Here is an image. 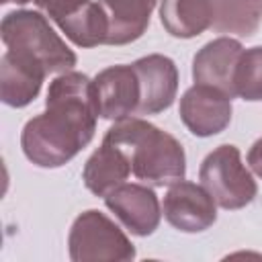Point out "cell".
Wrapping results in <instances>:
<instances>
[{"mask_svg":"<svg viewBox=\"0 0 262 262\" xmlns=\"http://www.w3.org/2000/svg\"><path fill=\"white\" fill-rule=\"evenodd\" d=\"M98 117L94 80L82 72H63L49 82L45 111L25 123L23 154L39 168L66 166L92 141Z\"/></svg>","mask_w":262,"mask_h":262,"instance_id":"obj_1","label":"cell"},{"mask_svg":"<svg viewBox=\"0 0 262 262\" xmlns=\"http://www.w3.org/2000/svg\"><path fill=\"white\" fill-rule=\"evenodd\" d=\"M104 139L121 147L131 164V174L151 186L172 184L186 174V154L182 143L141 117L115 121Z\"/></svg>","mask_w":262,"mask_h":262,"instance_id":"obj_2","label":"cell"},{"mask_svg":"<svg viewBox=\"0 0 262 262\" xmlns=\"http://www.w3.org/2000/svg\"><path fill=\"white\" fill-rule=\"evenodd\" d=\"M0 37L6 49L23 51L43 63L47 74L70 72L78 57L51 29L39 10H12L0 23Z\"/></svg>","mask_w":262,"mask_h":262,"instance_id":"obj_3","label":"cell"},{"mask_svg":"<svg viewBox=\"0 0 262 262\" xmlns=\"http://www.w3.org/2000/svg\"><path fill=\"white\" fill-rule=\"evenodd\" d=\"M68 250L74 262H131L135 258L131 239L98 209H88L74 219Z\"/></svg>","mask_w":262,"mask_h":262,"instance_id":"obj_4","label":"cell"},{"mask_svg":"<svg viewBox=\"0 0 262 262\" xmlns=\"http://www.w3.org/2000/svg\"><path fill=\"white\" fill-rule=\"evenodd\" d=\"M199 180L215 203L227 211L250 205L258 194L252 172L242 162L239 149L231 143H223L207 154L199 168Z\"/></svg>","mask_w":262,"mask_h":262,"instance_id":"obj_5","label":"cell"},{"mask_svg":"<svg viewBox=\"0 0 262 262\" xmlns=\"http://www.w3.org/2000/svg\"><path fill=\"white\" fill-rule=\"evenodd\" d=\"M76 47L106 43L108 20L100 2L94 0H33Z\"/></svg>","mask_w":262,"mask_h":262,"instance_id":"obj_6","label":"cell"},{"mask_svg":"<svg viewBox=\"0 0 262 262\" xmlns=\"http://www.w3.org/2000/svg\"><path fill=\"white\" fill-rule=\"evenodd\" d=\"M162 213L178 231L201 233L217 221V203L205 186L182 178L166 190Z\"/></svg>","mask_w":262,"mask_h":262,"instance_id":"obj_7","label":"cell"},{"mask_svg":"<svg viewBox=\"0 0 262 262\" xmlns=\"http://www.w3.org/2000/svg\"><path fill=\"white\" fill-rule=\"evenodd\" d=\"M178 113L184 127L192 135L211 137L225 131L231 123V96L217 88L194 84L182 94Z\"/></svg>","mask_w":262,"mask_h":262,"instance_id":"obj_8","label":"cell"},{"mask_svg":"<svg viewBox=\"0 0 262 262\" xmlns=\"http://www.w3.org/2000/svg\"><path fill=\"white\" fill-rule=\"evenodd\" d=\"M94 92H96L98 113L102 119L121 121L137 115L141 88L133 63L131 66L117 63L100 70L94 76Z\"/></svg>","mask_w":262,"mask_h":262,"instance_id":"obj_9","label":"cell"},{"mask_svg":"<svg viewBox=\"0 0 262 262\" xmlns=\"http://www.w3.org/2000/svg\"><path fill=\"white\" fill-rule=\"evenodd\" d=\"M104 205L133 235L139 237L151 235L162 219L160 199L147 184L123 182L104 196Z\"/></svg>","mask_w":262,"mask_h":262,"instance_id":"obj_10","label":"cell"},{"mask_svg":"<svg viewBox=\"0 0 262 262\" xmlns=\"http://www.w3.org/2000/svg\"><path fill=\"white\" fill-rule=\"evenodd\" d=\"M139 78L141 98L137 115H158L172 106L178 92V68L162 53H149L133 61Z\"/></svg>","mask_w":262,"mask_h":262,"instance_id":"obj_11","label":"cell"},{"mask_svg":"<svg viewBox=\"0 0 262 262\" xmlns=\"http://www.w3.org/2000/svg\"><path fill=\"white\" fill-rule=\"evenodd\" d=\"M47 70L35 57L6 49L0 57V98L4 104L23 108L31 104L45 82Z\"/></svg>","mask_w":262,"mask_h":262,"instance_id":"obj_12","label":"cell"},{"mask_svg":"<svg viewBox=\"0 0 262 262\" xmlns=\"http://www.w3.org/2000/svg\"><path fill=\"white\" fill-rule=\"evenodd\" d=\"M242 53H244L242 43L231 37H217L205 43L192 57L194 84L217 88L233 98L235 96L233 74Z\"/></svg>","mask_w":262,"mask_h":262,"instance_id":"obj_13","label":"cell"},{"mask_svg":"<svg viewBox=\"0 0 262 262\" xmlns=\"http://www.w3.org/2000/svg\"><path fill=\"white\" fill-rule=\"evenodd\" d=\"M131 174V164L121 147L102 139L100 147L86 160L82 180L96 196H106L113 188L121 186Z\"/></svg>","mask_w":262,"mask_h":262,"instance_id":"obj_14","label":"cell"},{"mask_svg":"<svg viewBox=\"0 0 262 262\" xmlns=\"http://www.w3.org/2000/svg\"><path fill=\"white\" fill-rule=\"evenodd\" d=\"M108 20L106 45H127L137 41L156 8L158 0H98Z\"/></svg>","mask_w":262,"mask_h":262,"instance_id":"obj_15","label":"cell"},{"mask_svg":"<svg viewBox=\"0 0 262 262\" xmlns=\"http://www.w3.org/2000/svg\"><path fill=\"white\" fill-rule=\"evenodd\" d=\"M160 20L176 39H192L213 23L211 0H160Z\"/></svg>","mask_w":262,"mask_h":262,"instance_id":"obj_16","label":"cell"},{"mask_svg":"<svg viewBox=\"0 0 262 262\" xmlns=\"http://www.w3.org/2000/svg\"><path fill=\"white\" fill-rule=\"evenodd\" d=\"M217 33L252 37L262 25V0H211Z\"/></svg>","mask_w":262,"mask_h":262,"instance_id":"obj_17","label":"cell"},{"mask_svg":"<svg viewBox=\"0 0 262 262\" xmlns=\"http://www.w3.org/2000/svg\"><path fill=\"white\" fill-rule=\"evenodd\" d=\"M235 96L258 102L262 100V45L244 49L233 74Z\"/></svg>","mask_w":262,"mask_h":262,"instance_id":"obj_18","label":"cell"},{"mask_svg":"<svg viewBox=\"0 0 262 262\" xmlns=\"http://www.w3.org/2000/svg\"><path fill=\"white\" fill-rule=\"evenodd\" d=\"M248 164H250L252 172L262 178V137L252 143V147L248 151Z\"/></svg>","mask_w":262,"mask_h":262,"instance_id":"obj_19","label":"cell"},{"mask_svg":"<svg viewBox=\"0 0 262 262\" xmlns=\"http://www.w3.org/2000/svg\"><path fill=\"white\" fill-rule=\"evenodd\" d=\"M27 2H33V0H2V4H27Z\"/></svg>","mask_w":262,"mask_h":262,"instance_id":"obj_20","label":"cell"}]
</instances>
